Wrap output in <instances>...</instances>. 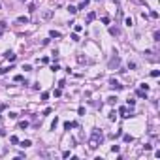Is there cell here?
Returning a JSON list of instances; mask_svg holds the SVG:
<instances>
[{"label":"cell","mask_w":160,"mask_h":160,"mask_svg":"<svg viewBox=\"0 0 160 160\" xmlns=\"http://www.w3.org/2000/svg\"><path fill=\"white\" fill-rule=\"evenodd\" d=\"M102 141H104V134H102V130L94 128V130H92V136H90V139H89V147L94 151V149H98V145H102Z\"/></svg>","instance_id":"cell-1"},{"label":"cell","mask_w":160,"mask_h":160,"mask_svg":"<svg viewBox=\"0 0 160 160\" xmlns=\"http://www.w3.org/2000/svg\"><path fill=\"white\" fill-rule=\"evenodd\" d=\"M119 64H121V58H119V56H117V53H115V56L109 60V68H117Z\"/></svg>","instance_id":"cell-2"},{"label":"cell","mask_w":160,"mask_h":160,"mask_svg":"<svg viewBox=\"0 0 160 160\" xmlns=\"http://www.w3.org/2000/svg\"><path fill=\"white\" fill-rule=\"evenodd\" d=\"M109 87H111V89H115V90H121V89H122V85H121L117 79H109Z\"/></svg>","instance_id":"cell-3"},{"label":"cell","mask_w":160,"mask_h":160,"mask_svg":"<svg viewBox=\"0 0 160 160\" xmlns=\"http://www.w3.org/2000/svg\"><path fill=\"white\" fill-rule=\"evenodd\" d=\"M94 19H96V13H94V11H90V13H87V17H85V23H87V25H90Z\"/></svg>","instance_id":"cell-4"},{"label":"cell","mask_w":160,"mask_h":160,"mask_svg":"<svg viewBox=\"0 0 160 160\" xmlns=\"http://www.w3.org/2000/svg\"><path fill=\"white\" fill-rule=\"evenodd\" d=\"M4 56H6V60H9V62H13L15 58H17V55L11 53V51H8V53H4Z\"/></svg>","instance_id":"cell-5"},{"label":"cell","mask_w":160,"mask_h":160,"mask_svg":"<svg viewBox=\"0 0 160 160\" xmlns=\"http://www.w3.org/2000/svg\"><path fill=\"white\" fill-rule=\"evenodd\" d=\"M109 34H111V36H119V34H121V30H119L117 27H111V28H109Z\"/></svg>","instance_id":"cell-6"},{"label":"cell","mask_w":160,"mask_h":160,"mask_svg":"<svg viewBox=\"0 0 160 160\" xmlns=\"http://www.w3.org/2000/svg\"><path fill=\"white\" fill-rule=\"evenodd\" d=\"M19 128H21V130L28 128V121H19Z\"/></svg>","instance_id":"cell-7"},{"label":"cell","mask_w":160,"mask_h":160,"mask_svg":"<svg viewBox=\"0 0 160 160\" xmlns=\"http://www.w3.org/2000/svg\"><path fill=\"white\" fill-rule=\"evenodd\" d=\"M107 104L115 106V104H117V96H109V98H107Z\"/></svg>","instance_id":"cell-8"},{"label":"cell","mask_w":160,"mask_h":160,"mask_svg":"<svg viewBox=\"0 0 160 160\" xmlns=\"http://www.w3.org/2000/svg\"><path fill=\"white\" fill-rule=\"evenodd\" d=\"M122 139H124L126 143H132V141H134V137L130 136V134H124V137H122Z\"/></svg>","instance_id":"cell-9"},{"label":"cell","mask_w":160,"mask_h":160,"mask_svg":"<svg viewBox=\"0 0 160 160\" xmlns=\"http://www.w3.org/2000/svg\"><path fill=\"white\" fill-rule=\"evenodd\" d=\"M49 36H51V38H60V32H58V30H51Z\"/></svg>","instance_id":"cell-10"},{"label":"cell","mask_w":160,"mask_h":160,"mask_svg":"<svg viewBox=\"0 0 160 160\" xmlns=\"http://www.w3.org/2000/svg\"><path fill=\"white\" fill-rule=\"evenodd\" d=\"M30 145H32V141H30V139H25V141H21V147H25V149H27V147H30Z\"/></svg>","instance_id":"cell-11"},{"label":"cell","mask_w":160,"mask_h":160,"mask_svg":"<svg viewBox=\"0 0 160 160\" xmlns=\"http://www.w3.org/2000/svg\"><path fill=\"white\" fill-rule=\"evenodd\" d=\"M17 21H19V23H25V25H27V23H28V17L21 15V17H17Z\"/></svg>","instance_id":"cell-12"},{"label":"cell","mask_w":160,"mask_h":160,"mask_svg":"<svg viewBox=\"0 0 160 160\" xmlns=\"http://www.w3.org/2000/svg\"><path fill=\"white\" fill-rule=\"evenodd\" d=\"M87 4H89V0H83L79 6H77V11H79V9H85V6H87Z\"/></svg>","instance_id":"cell-13"},{"label":"cell","mask_w":160,"mask_h":160,"mask_svg":"<svg viewBox=\"0 0 160 160\" xmlns=\"http://www.w3.org/2000/svg\"><path fill=\"white\" fill-rule=\"evenodd\" d=\"M68 11L74 15V13H77V8H75V6H68Z\"/></svg>","instance_id":"cell-14"},{"label":"cell","mask_w":160,"mask_h":160,"mask_svg":"<svg viewBox=\"0 0 160 160\" xmlns=\"http://www.w3.org/2000/svg\"><path fill=\"white\" fill-rule=\"evenodd\" d=\"M9 141H11L13 145H17V143H19V137H17V136H11V137H9Z\"/></svg>","instance_id":"cell-15"},{"label":"cell","mask_w":160,"mask_h":160,"mask_svg":"<svg viewBox=\"0 0 160 160\" xmlns=\"http://www.w3.org/2000/svg\"><path fill=\"white\" fill-rule=\"evenodd\" d=\"M137 96H139V98H147V92H145V90H137Z\"/></svg>","instance_id":"cell-16"},{"label":"cell","mask_w":160,"mask_h":160,"mask_svg":"<svg viewBox=\"0 0 160 160\" xmlns=\"http://www.w3.org/2000/svg\"><path fill=\"white\" fill-rule=\"evenodd\" d=\"M51 15H53V11H45L43 13V19H51Z\"/></svg>","instance_id":"cell-17"},{"label":"cell","mask_w":160,"mask_h":160,"mask_svg":"<svg viewBox=\"0 0 160 160\" xmlns=\"http://www.w3.org/2000/svg\"><path fill=\"white\" fill-rule=\"evenodd\" d=\"M124 25H126V27H132V19L126 17V19H124Z\"/></svg>","instance_id":"cell-18"},{"label":"cell","mask_w":160,"mask_h":160,"mask_svg":"<svg viewBox=\"0 0 160 160\" xmlns=\"http://www.w3.org/2000/svg\"><path fill=\"white\" fill-rule=\"evenodd\" d=\"M115 119H117V113L111 111V113H109V121H115Z\"/></svg>","instance_id":"cell-19"},{"label":"cell","mask_w":160,"mask_h":160,"mask_svg":"<svg viewBox=\"0 0 160 160\" xmlns=\"http://www.w3.org/2000/svg\"><path fill=\"white\" fill-rule=\"evenodd\" d=\"M111 151H113V153H119L121 147H119V145H111Z\"/></svg>","instance_id":"cell-20"},{"label":"cell","mask_w":160,"mask_h":160,"mask_svg":"<svg viewBox=\"0 0 160 160\" xmlns=\"http://www.w3.org/2000/svg\"><path fill=\"white\" fill-rule=\"evenodd\" d=\"M23 70H25V72H30V70H32V66H30V64H23Z\"/></svg>","instance_id":"cell-21"},{"label":"cell","mask_w":160,"mask_h":160,"mask_svg":"<svg viewBox=\"0 0 160 160\" xmlns=\"http://www.w3.org/2000/svg\"><path fill=\"white\" fill-rule=\"evenodd\" d=\"M13 81H17V83H21V81H23V75H21V74H19V75H15V77H13Z\"/></svg>","instance_id":"cell-22"},{"label":"cell","mask_w":160,"mask_h":160,"mask_svg":"<svg viewBox=\"0 0 160 160\" xmlns=\"http://www.w3.org/2000/svg\"><path fill=\"white\" fill-rule=\"evenodd\" d=\"M72 40H74V42H79V36H77V32H74V34H72Z\"/></svg>","instance_id":"cell-23"},{"label":"cell","mask_w":160,"mask_h":160,"mask_svg":"<svg viewBox=\"0 0 160 160\" xmlns=\"http://www.w3.org/2000/svg\"><path fill=\"white\" fill-rule=\"evenodd\" d=\"M9 70H11V68H8V66H6V68H0V74H8Z\"/></svg>","instance_id":"cell-24"},{"label":"cell","mask_w":160,"mask_h":160,"mask_svg":"<svg viewBox=\"0 0 160 160\" xmlns=\"http://www.w3.org/2000/svg\"><path fill=\"white\" fill-rule=\"evenodd\" d=\"M47 98H49V92H42V100H43V102H45V100H47Z\"/></svg>","instance_id":"cell-25"},{"label":"cell","mask_w":160,"mask_h":160,"mask_svg":"<svg viewBox=\"0 0 160 160\" xmlns=\"http://www.w3.org/2000/svg\"><path fill=\"white\" fill-rule=\"evenodd\" d=\"M17 117H19V115H17L15 111H9V119H17Z\"/></svg>","instance_id":"cell-26"},{"label":"cell","mask_w":160,"mask_h":160,"mask_svg":"<svg viewBox=\"0 0 160 160\" xmlns=\"http://www.w3.org/2000/svg\"><path fill=\"white\" fill-rule=\"evenodd\" d=\"M151 75H153V77H158L160 72H158V70H153V72H151Z\"/></svg>","instance_id":"cell-27"},{"label":"cell","mask_w":160,"mask_h":160,"mask_svg":"<svg viewBox=\"0 0 160 160\" xmlns=\"http://www.w3.org/2000/svg\"><path fill=\"white\" fill-rule=\"evenodd\" d=\"M126 104H128V106L132 107V106H134V104H136V100H132V98H128V100H126Z\"/></svg>","instance_id":"cell-28"},{"label":"cell","mask_w":160,"mask_h":160,"mask_svg":"<svg viewBox=\"0 0 160 160\" xmlns=\"http://www.w3.org/2000/svg\"><path fill=\"white\" fill-rule=\"evenodd\" d=\"M56 124H58V119L55 117V121H53V122H51V128H53V130H55V126H56Z\"/></svg>","instance_id":"cell-29"},{"label":"cell","mask_w":160,"mask_h":160,"mask_svg":"<svg viewBox=\"0 0 160 160\" xmlns=\"http://www.w3.org/2000/svg\"><path fill=\"white\" fill-rule=\"evenodd\" d=\"M51 70H53V72H56V70H60V66H58V64H53V66H51Z\"/></svg>","instance_id":"cell-30"},{"label":"cell","mask_w":160,"mask_h":160,"mask_svg":"<svg viewBox=\"0 0 160 160\" xmlns=\"http://www.w3.org/2000/svg\"><path fill=\"white\" fill-rule=\"evenodd\" d=\"M155 42H160V32H155Z\"/></svg>","instance_id":"cell-31"},{"label":"cell","mask_w":160,"mask_h":160,"mask_svg":"<svg viewBox=\"0 0 160 160\" xmlns=\"http://www.w3.org/2000/svg\"><path fill=\"white\" fill-rule=\"evenodd\" d=\"M0 36H2V28H0Z\"/></svg>","instance_id":"cell-32"},{"label":"cell","mask_w":160,"mask_h":160,"mask_svg":"<svg viewBox=\"0 0 160 160\" xmlns=\"http://www.w3.org/2000/svg\"><path fill=\"white\" fill-rule=\"evenodd\" d=\"M19 2H27V0H19Z\"/></svg>","instance_id":"cell-33"}]
</instances>
